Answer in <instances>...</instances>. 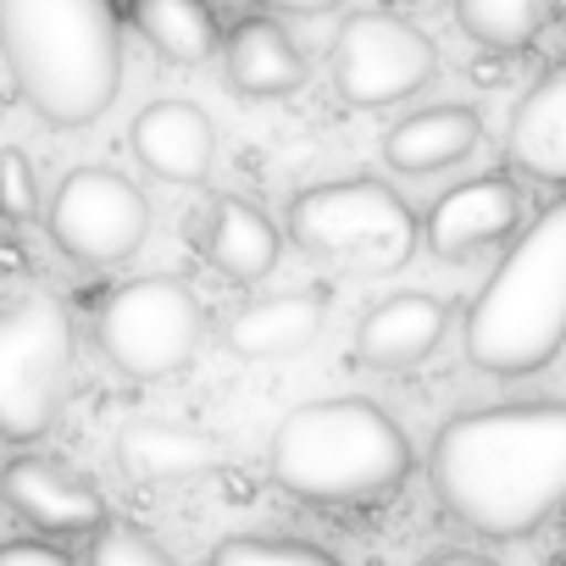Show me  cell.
I'll use <instances>...</instances> for the list:
<instances>
[{"instance_id": "obj_14", "label": "cell", "mask_w": 566, "mask_h": 566, "mask_svg": "<svg viewBox=\"0 0 566 566\" xmlns=\"http://www.w3.org/2000/svg\"><path fill=\"white\" fill-rule=\"evenodd\" d=\"M450 328V312L433 301V295H389L378 301L361 328H356V361L361 367H378V373H400V367H417L433 356V345L444 339Z\"/></svg>"}, {"instance_id": "obj_5", "label": "cell", "mask_w": 566, "mask_h": 566, "mask_svg": "<svg viewBox=\"0 0 566 566\" xmlns=\"http://www.w3.org/2000/svg\"><path fill=\"white\" fill-rule=\"evenodd\" d=\"M290 239L350 272H395L417 250V217L384 178H339L290 200Z\"/></svg>"}, {"instance_id": "obj_17", "label": "cell", "mask_w": 566, "mask_h": 566, "mask_svg": "<svg viewBox=\"0 0 566 566\" xmlns=\"http://www.w3.org/2000/svg\"><path fill=\"white\" fill-rule=\"evenodd\" d=\"M200 244H206V255H211L228 277H239V283H261V277L277 266V250H283L277 228H272L250 200H239V195H217V200L206 206Z\"/></svg>"}, {"instance_id": "obj_22", "label": "cell", "mask_w": 566, "mask_h": 566, "mask_svg": "<svg viewBox=\"0 0 566 566\" xmlns=\"http://www.w3.org/2000/svg\"><path fill=\"white\" fill-rule=\"evenodd\" d=\"M206 566H339L328 549L301 544V538H261V533H233L211 549Z\"/></svg>"}, {"instance_id": "obj_27", "label": "cell", "mask_w": 566, "mask_h": 566, "mask_svg": "<svg viewBox=\"0 0 566 566\" xmlns=\"http://www.w3.org/2000/svg\"><path fill=\"white\" fill-rule=\"evenodd\" d=\"M422 566H500L489 555H467V549H444V555H428Z\"/></svg>"}, {"instance_id": "obj_11", "label": "cell", "mask_w": 566, "mask_h": 566, "mask_svg": "<svg viewBox=\"0 0 566 566\" xmlns=\"http://www.w3.org/2000/svg\"><path fill=\"white\" fill-rule=\"evenodd\" d=\"M522 217V195L511 178L489 172V178H472V184H455L450 195L433 200L428 211V250L439 261H461L494 239H505Z\"/></svg>"}, {"instance_id": "obj_4", "label": "cell", "mask_w": 566, "mask_h": 566, "mask_svg": "<svg viewBox=\"0 0 566 566\" xmlns=\"http://www.w3.org/2000/svg\"><path fill=\"white\" fill-rule=\"evenodd\" d=\"M566 345V200L544 206L467 312V356L494 378H527Z\"/></svg>"}, {"instance_id": "obj_6", "label": "cell", "mask_w": 566, "mask_h": 566, "mask_svg": "<svg viewBox=\"0 0 566 566\" xmlns=\"http://www.w3.org/2000/svg\"><path fill=\"white\" fill-rule=\"evenodd\" d=\"M73 373V317L56 295L0 306V439L51 433Z\"/></svg>"}, {"instance_id": "obj_24", "label": "cell", "mask_w": 566, "mask_h": 566, "mask_svg": "<svg viewBox=\"0 0 566 566\" xmlns=\"http://www.w3.org/2000/svg\"><path fill=\"white\" fill-rule=\"evenodd\" d=\"M0 217L7 222H34L40 217V178L29 167V150H18V145L0 150Z\"/></svg>"}, {"instance_id": "obj_2", "label": "cell", "mask_w": 566, "mask_h": 566, "mask_svg": "<svg viewBox=\"0 0 566 566\" xmlns=\"http://www.w3.org/2000/svg\"><path fill=\"white\" fill-rule=\"evenodd\" d=\"M0 56L51 128H90L123 84L117 0H0Z\"/></svg>"}, {"instance_id": "obj_10", "label": "cell", "mask_w": 566, "mask_h": 566, "mask_svg": "<svg viewBox=\"0 0 566 566\" xmlns=\"http://www.w3.org/2000/svg\"><path fill=\"white\" fill-rule=\"evenodd\" d=\"M0 494H7V505L23 522L45 533H101L106 527L101 489L56 455H12L7 472H0Z\"/></svg>"}, {"instance_id": "obj_8", "label": "cell", "mask_w": 566, "mask_h": 566, "mask_svg": "<svg viewBox=\"0 0 566 566\" xmlns=\"http://www.w3.org/2000/svg\"><path fill=\"white\" fill-rule=\"evenodd\" d=\"M334 95L356 112L411 101L439 73L433 40L395 12H350L334 34Z\"/></svg>"}, {"instance_id": "obj_3", "label": "cell", "mask_w": 566, "mask_h": 566, "mask_svg": "<svg viewBox=\"0 0 566 566\" xmlns=\"http://www.w3.org/2000/svg\"><path fill=\"white\" fill-rule=\"evenodd\" d=\"M272 483L312 505H367L406 483L411 439L373 400H306L277 422L266 450Z\"/></svg>"}, {"instance_id": "obj_12", "label": "cell", "mask_w": 566, "mask_h": 566, "mask_svg": "<svg viewBox=\"0 0 566 566\" xmlns=\"http://www.w3.org/2000/svg\"><path fill=\"white\" fill-rule=\"evenodd\" d=\"M134 156L167 184H200L217 161V128L195 101H150L134 117Z\"/></svg>"}, {"instance_id": "obj_15", "label": "cell", "mask_w": 566, "mask_h": 566, "mask_svg": "<svg viewBox=\"0 0 566 566\" xmlns=\"http://www.w3.org/2000/svg\"><path fill=\"white\" fill-rule=\"evenodd\" d=\"M483 139V117L472 106H428V112H411L406 123H395L384 134V161L395 172H444L455 161H467Z\"/></svg>"}, {"instance_id": "obj_16", "label": "cell", "mask_w": 566, "mask_h": 566, "mask_svg": "<svg viewBox=\"0 0 566 566\" xmlns=\"http://www.w3.org/2000/svg\"><path fill=\"white\" fill-rule=\"evenodd\" d=\"M511 161L527 178L566 184V67H549L511 112Z\"/></svg>"}, {"instance_id": "obj_26", "label": "cell", "mask_w": 566, "mask_h": 566, "mask_svg": "<svg viewBox=\"0 0 566 566\" xmlns=\"http://www.w3.org/2000/svg\"><path fill=\"white\" fill-rule=\"evenodd\" d=\"M261 12H290V18H317V12H334L339 0H255Z\"/></svg>"}, {"instance_id": "obj_19", "label": "cell", "mask_w": 566, "mask_h": 566, "mask_svg": "<svg viewBox=\"0 0 566 566\" xmlns=\"http://www.w3.org/2000/svg\"><path fill=\"white\" fill-rule=\"evenodd\" d=\"M323 334V295H266L228 323V350L239 356H295Z\"/></svg>"}, {"instance_id": "obj_7", "label": "cell", "mask_w": 566, "mask_h": 566, "mask_svg": "<svg viewBox=\"0 0 566 566\" xmlns=\"http://www.w3.org/2000/svg\"><path fill=\"white\" fill-rule=\"evenodd\" d=\"M200 301L189 283L156 272V277H128L101 301L95 312V345L106 361L128 378H167L178 373L195 345H200Z\"/></svg>"}, {"instance_id": "obj_20", "label": "cell", "mask_w": 566, "mask_h": 566, "mask_svg": "<svg viewBox=\"0 0 566 566\" xmlns=\"http://www.w3.org/2000/svg\"><path fill=\"white\" fill-rule=\"evenodd\" d=\"M549 18L555 0H455L461 34L483 51H527Z\"/></svg>"}, {"instance_id": "obj_9", "label": "cell", "mask_w": 566, "mask_h": 566, "mask_svg": "<svg viewBox=\"0 0 566 566\" xmlns=\"http://www.w3.org/2000/svg\"><path fill=\"white\" fill-rule=\"evenodd\" d=\"M51 239L84 266L128 261L150 233V200L112 167H73L45 217Z\"/></svg>"}, {"instance_id": "obj_23", "label": "cell", "mask_w": 566, "mask_h": 566, "mask_svg": "<svg viewBox=\"0 0 566 566\" xmlns=\"http://www.w3.org/2000/svg\"><path fill=\"white\" fill-rule=\"evenodd\" d=\"M90 566H178L145 527L134 522H106L101 533H90Z\"/></svg>"}, {"instance_id": "obj_1", "label": "cell", "mask_w": 566, "mask_h": 566, "mask_svg": "<svg viewBox=\"0 0 566 566\" xmlns=\"http://www.w3.org/2000/svg\"><path fill=\"white\" fill-rule=\"evenodd\" d=\"M428 472L455 522L483 538H527L566 505V400L450 417Z\"/></svg>"}, {"instance_id": "obj_25", "label": "cell", "mask_w": 566, "mask_h": 566, "mask_svg": "<svg viewBox=\"0 0 566 566\" xmlns=\"http://www.w3.org/2000/svg\"><path fill=\"white\" fill-rule=\"evenodd\" d=\"M0 566H73V560L62 549H51V544L18 538V544H0Z\"/></svg>"}, {"instance_id": "obj_18", "label": "cell", "mask_w": 566, "mask_h": 566, "mask_svg": "<svg viewBox=\"0 0 566 566\" xmlns=\"http://www.w3.org/2000/svg\"><path fill=\"white\" fill-rule=\"evenodd\" d=\"M128 23L172 67H200L222 45L217 12L206 7V0H128Z\"/></svg>"}, {"instance_id": "obj_21", "label": "cell", "mask_w": 566, "mask_h": 566, "mask_svg": "<svg viewBox=\"0 0 566 566\" xmlns=\"http://www.w3.org/2000/svg\"><path fill=\"white\" fill-rule=\"evenodd\" d=\"M211 461H217V444L172 422H139L123 433V467L145 478H184V472H206Z\"/></svg>"}, {"instance_id": "obj_13", "label": "cell", "mask_w": 566, "mask_h": 566, "mask_svg": "<svg viewBox=\"0 0 566 566\" xmlns=\"http://www.w3.org/2000/svg\"><path fill=\"white\" fill-rule=\"evenodd\" d=\"M222 73L250 101H283L306 84V51L290 40V29L272 18H244L222 40Z\"/></svg>"}]
</instances>
